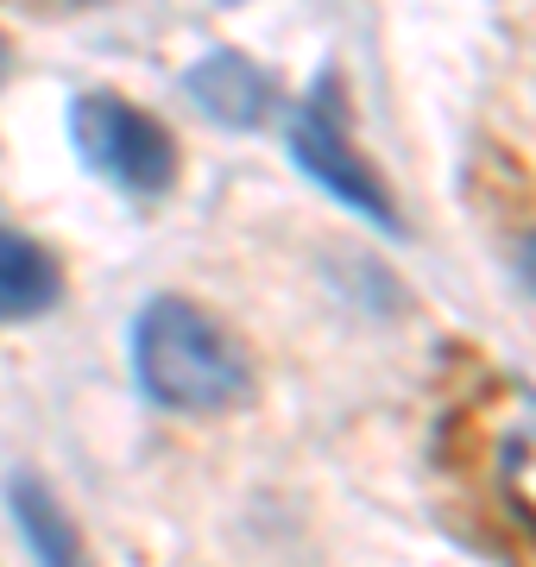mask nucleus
<instances>
[{"label": "nucleus", "mask_w": 536, "mask_h": 567, "mask_svg": "<svg viewBox=\"0 0 536 567\" xmlns=\"http://www.w3.org/2000/svg\"><path fill=\"white\" fill-rule=\"evenodd\" d=\"M63 297V271L20 227H0V322H25Z\"/></svg>", "instance_id": "nucleus-6"}, {"label": "nucleus", "mask_w": 536, "mask_h": 567, "mask_svg": "<svg viewBox=\"0 0 536 567\" xmlns=\"http://www.w3.org/2000/svg\"><path fill=\"white\" fill-rule=\"evenodd\" d=\"M7 498H13V524H20V536L32 543V561H39V567H89L83 536H76L70 511L58 505V492L44 486V480L13 473Z\"/></svg>", "instance_id": "nucleus-5"}, {"label": "nucleus", "mask_w": 536, "mask_h": 567, "mask_svg": "<svg viewBox=\"0 0 536 567\" xmlns=\"http://www.w3.org/2000/svg\"><path fill=\"white\" fill-rule=\"evenodd\" d=\"M290 158H297V171H303V177L322 183L334 203H348L353 215H367L372 227L398 234L392 196H385L379 171H372V164L353 152L348 126L334 121V102H329V95H316V102L297 107V121H290Z\"/></svg>", "instance_id": "nucleus-3"}, {"label": "nucleus", "mask_w": 536, "mask_h": 567, "mask_svg": "<svg viewBox=\"0 0 536 567\" xmlns=\"http://www.w3.org/2000/svg\"><path fill=\"white\" fill-rule=\"evenodd\" d=\"M517 271H524V284L536 290V234H530L524 246H517Z\"/></svg>", "instance_id": "nucleus-8"}, {"label": "nucleus", "mask_w": 536, "mask_h": 567, "mask_svg": "<svg viewBox=\"0 0 536 567\" xmlns=\"http://www.w3.org/2000/svg\"><path fill=\"white\" fill-rule=\"evenodd\" d=\"M505 480H512L517 505H524V511H536V429L512 442V454H505Z\"/></svg>", "instance_id": "nucleus-7"}, {"label": "nucleus", "mask_w": 536, "mask_h": 567, "mask_svg": "<svg viewBox=\"0 0 536 567\" xmlns=\"http://www.w3.org/2000/svg\"><path fill=\"white\" fill-rule=\"evenodd\" d=\"M184 89L196 95V107L208 121L221 126H259L271 114V76L259 63H247L240 51H208L184 76Z\"/></svg>", "instance_id": "nucleus-4"}, {"label": "nucleus", "mask_w": 536, "mask_h": 567, "mask_svg": "<svg viewBox=\"0 0 536 567\" xmlns=\"http://www.w3.org/2000/svg\"><path fill=\"white\" fill-rule=\"evenodd\" d=\"M0 76H7V39H0Z\"/></svg>", "instance_id": "nucleus-9"}, {"label": "nucleus", "mask_w": 536, "mask_h": 567, "mask_svg": "<svg viewBox=\"0 0 536 567\" xmlns=\"http://www.w3.org/2000/svg\"><path fill=\"white\" fill-rule=\"evenodd\" d=\"M133 379L158 410L177 416H215L247 398L252 372L227 328L184 297H152L133 316Z\"/></svg>", "instance_id": "nucleus-1"}, {"label": "nucleus", "mask_w": 536, "mask_h": 567, "mask_svg": "<svg viewBox=\"0 0 536 567\" xmlns=\"http://www.w3.org/2000/svg\"><path fill=\"white\" fill-rule=\"evenodd\" d=\"M70 140H76V158L107 177L126 196H165L177 183V140H171L165 121H152L145 107L121 102V95H76L70 102Z\"/></svg>", "instance_id": "nucleus-2"}]
</instances>
